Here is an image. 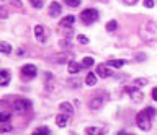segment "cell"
<instances>
[{
	"label": "cell",
	"mask_w": 157,
	"mask_h": 135,
	"mask_svg": "<svg viewBox=\"0 0 157 135\" xmlns=\"http://www.w3.org/2000/svg\"><path fill=\"white\" fill-rule=\"evenodd\" d=\"M116 26H118V25H116V21H115V20L108 21V23H106V31H110V33H111V31H115V30H116Z\"/></svg>",
	"instance_id": "7402d4cb"
},
{
	"label": "cell",
	"mask_w": 157,
	"mask_h": 135,
	"mask_svg": "<svg viewBox=\"0 0 157 135\" xmlns=\"http://www.w3.org/2000/svg\"><path fill=\"white\" fill-rule=\"evenodd\" d=\"M29 3H31L34 8H41L44 2H43V0H29Z\"/></svg>",
	"instance_id": "cb8c5ba5"
},
{
	"label": "cell",
	"mask_w": 157,
	"mask_h": 135,
	"mask_svg": "<svg viewBox=\"0 0 157 135\" xmlns=\"http://www.w3.org/2000/svg\"><path fill=\"white\" fill-rule=\"evenodd\" d=\"M78 42H82V44H88V37L87 36H83V34H78Z\"/></svg>",
	"instance_id": "484cf974"
},
{
	"label": "cell",
	"mask_w": 157,
	"mask_h": 135,
	"mask_svg": "<svg viewBox=\"0 0 157 135\" xmlns=\"http://www.w3.org/2000/svg\"><path fill=\"white\" fill-rule=\"evenodd\" d=\"M71 60H72L71 52H62V54L56 55V62H59V64H66V62H71Z\"/></svg>",
	"instance_id": "7c38bea8"
},
{
	"label": "cell",
	"mask_w": 157,
	"mask_h": 135,
	"mask_svg": "<svg viewBox=\"0 0 157 135\" xmlns=\"http://www.w3.org/2000/svg\"><path fill=\"white\" fill-rule=\"evenodd\" d=\"M85 83H87L88 86H93V85H95V83H97V76H95V73H92V72H90V73L87 75V78H85Z\"/></svg>",
	"instance_id": "ac0fdd59"
},
{
	"label": "cell",
	"mask_w": 157,
	"mask_h": 135,
	"mask_svg": "<svg viewBox=\"0 0 157 135\" xmlns=\"http://www.w3.org/2000/svg\"><path fill=\"white\" fill-rule=\"evenodd\" d=\"M61 12H62V8L59 5V2H52L51 5H49V15L51 16H59Z\"/></svg>",
	"instance_id": "ba28073f"
},
{
	"label": "cell",
	"mask_w": 157,
	"mask_h": 135,
	"mask_svg": "<svg viewBox=\"0 0 157 135\" xmlns=\"http://www.w3.org/2000/svg\"><path fill=\"white\" fill-rule=\"evenodd\" d=\"M31 101H28V99H17L15 101V109H18V111H29L31 109Z\"/></svg>",
	"instance_id": "277c9868"
},
{
	"label": "cell",
	"mask_w": 157,
	"mask_h": 135,
	"mask_svg": "<svg viewBox=\"0 0 157 135\" xmlns=\"http://www.w3.org/2000/svg\"><path fill=\"white\" fill-rule=\"evenodd\" d=\"M36 73H38V69L33 64H26V65L21 67V75L25 76V78H34Z\"/></svg>",
	"instance_id": "3957f363"
},
{
	"label": "cell",
	"mask_w": 157,
	"mask_h": 135,
	"mask_svg": "<svg viewBox=\"0 0 157 135\" xmlns=\"http://www.w3.org/2000/svg\"><path fill=\"white\" fill-rule=\"evenodd\" d=\"M126 91L131 94L132 101H141L142 99V93H141V91H137L136 88H126Z\"/></svg>",
	"instance_id": "4fadbf2b"
},
{
	"label": "cell",
	"mask_w": 157,
	"mask_h": 135,
	"mask_svg": "<svg viewBox=\"0 0 157 135\" xmlns=\"http://www.w3.org/2000/svg\"><path fill=\"white\" fill-rule=\"evenodd\" d=\"M59 44H61V47H64V49H67V47H69V44H71V42H69L67 39H64V41H61V42H59Z\"/></svg>",
	"instance_id": "f546056e"
},
{
	"label": "cell",
	"mask_w": 157,
	"mask_h": 135,
	"mask_svg": "<svg viewBox=\"0 0 157 135\" xmlns=\"http://www.w3.org/2000/svg\"><path fill=\"white\" fill-rule=\"evenodd\" d=\"M7 10H3V8H0V18H7Z\"/></svg>",
	"instance_id": "4dcf8cb0"
},
{
	"label": "cell",
	"mask_w": 157,
	"mask_h": 135,
	"mask_svg": "<svg viewBox=\"0 0 157 135\" xmlns=\"http://www.w3.org/2000/svg\"><path fill=\"white\" fill-rule=\"evenodd\" d=\"M97 75L100 76V78H108V76L111 75L110 67H108L106 64H100V65L97 67Z\"/></svg>",
	"instance_id": "5b68a950"
},
{
	"label": "cell",
	"mask_w": 157,
	"mask_h": 135,
	"mask_svg": "<svg viewBox=\"0 0 157 135\" xmlns=\"http://www.w3.org/2000/svg\"><path fill=\"white\" fill-rule=\"evenodd\" d=\"M155 115V109L154 108H146L142 109L139 114L136 115V122H137V127H139L141 130H151V119Z\"/></svg>",
	"instance_id": "6da1fadb"
},
{
	"label": "cell",
	"mask_w": 157,
	"mask_h": 135,
	"mask_svg": "<svg viewBox=\"0 0 157 135\" xmlns=\"http://www.w3.org/2000/svg\"><path fill=\"white\" fill-rule=\"evenodd\" d=\"M80 18H82V21L85 23V25H92L93 21L98 20V12L95 10V8H87V10H83L80 13Z\"/></svg>",
	"instance_id": "7a4b0ae2"
},
{
	"label": "cell",
	"mask_w": 157,
	"mask_h": 135,
	"mask_svg": "<svg viewBox=\"0 0 157 135\" xmlns=\"http://www.w3.org/2000/svg\"><path fill=\"white\" fill-rule=\"evenodd\" d=\"M144 7L152 8V7H154V0H144Z\"/></svg>",
	"instance_id": "f1b7e54d"
},
{
	"label": "cell",
	"mask_w": 157,
	"mask_h": 135,
	"mask_svg": "<svg viewBox=\"0 0 157 135\" xmlns=\"http://www.w3.org/2000/svg\"><path fill=\"white\" fill-rule=\"evenodd\" d=\"M80 69H82L80 64H77V62H74V60L69 62V73L75 75V73H78V72H80Z\"/></svg>",
	"instance_id": "9a60e30c"
},
{
	"label": "cell",
	"mask_w": 157,
	"mask_h": 135,
	"mask_svg": "<svg viewBox=\"0 0 157 135\" xmlns=\"http://www.w3.org/2000/svg\"><path fill=\"white\" fill-rule=\"evenodd\" d=\"M67 119H69V115L59 114L57 117H56V124L59 125V127H66V125H67Z\"/></svg>",
	"instance_id": "2e32d148"
},
{
	"label": "cell",
	"mask_w": 157,
	"mask_h": 135,
	"mask_svg": "<svg viewBox=\"0 0 157 135\" xmlns=\"http://www.w3.org/2000/svg\"><path fill=\"white\" fill-rule=\"evenodd\" d=\"M152 98H154V101H157V88L152 90Z\"/></svg>",
	"instance_id": "d6a6232c"
},
{
	"label": "cell",
	"mask_w": 157,
	"mask_h": 135,
	"mask_svg": "<svg viewBox=\"0 0 157 135\" xmlns=\"http://www.w3.org/2000/svg\"><path fill=\"white\" fill-rule=\"evenodd\" d=\"M10 83V73L7 70L0 72V86H7Z\"/></svg>",
	"instance_id": "5bb4252c"
},
{
	"label": "cell",
	"mask_w": 157,
	"mask_h": 135,
	"mask_svg": "<svg viewBox=\"0 0 157 135\" xmlns=\"http://www.w3.org/2000/svg\"><path fill=\"white\" fill-rule=\"evenodd\" d=\"M103 103H105V98H103V96L95 94V96L92 98V101H90V104H88V106H90V109L95 111V109H100L101 106H103Z\"/></svg>",
	"instance_id": "8992f818"
},
{
	"label": "cell",
	"mask_w": 157,
	"mask_h": 135,
	"mask_svg": "<svg viewBox=\"0 0 157 135\" xmlns=\"http://www.w3.org/2000/svg\"><path fill=\"white\" fill-rule=\"evenodd\" d=\"M64 2H66V5L72 7V8H75V7L80 5V0H64Z\"/></svg>",
	"instance_id": "603a6c76"
},
{
	"label": "cell",
	"mask_w": 157,
	"mask_h": 135,
	"mask_svg": "<svg viewBox=\"0 0 157 135\" xmlns=\"http://www.w3.org/2000/svg\"><path fill=\"white\" fill-rule=\"evenodd\" d=\"M106 65L108 67H115V69H121V67L124 65V60H110Z\"/></svg>",
	"instance_id": "ffe728a7"
},
{
	"label": "cell",
	"mask_w": 157,
	"mask_h": 135,
	"mask_svg": "<svg viewBox=\"0 0 157 135\" xmlns=\"http://www.w3.org/2000/svg\"><path fill=\"white\" fill-rule=\"evenodd\" d=\"M7 109H8V103L7 101H0V112H3Z\"/></svg>",
	"instance_id": "4316f807"
},
{
	"label": "cell",
	"mask_w": 157,
	"mask_h": 135,
	"mask_svg": "<svg viewBox=\"0 0 157 135\" xmlns=\"http://www.w3.org/2000/svg\"><path fill=\"white\" fill-rule=\"evenodd\" d=\"M34 36H36V39L39 42H46V30H44V26L41 25L34 26Z\"/></svg>",
	"instance_id": "52a82bcc"
},
{
	"label": "cell",
	"mask_w": 157,
	"mask_h": 135,
	"mask_svg": "<svg viewBox=\"0 0 157 135\" xmlns=\"http://www.w3.org/2000/svg\"><path fill=\"white\" fill-rule=\"evenodd\" d=\"M0 52H3V54H10V52H12V46H10L8 42L0 41Z\"/></svg>",
	"instance_id": "e0dca14e"
},
{
	"label": "cell",
	"mask_w": 157,
	"mask_h": 135,
	"mask_svg": "<svg viewBox=\"0 0 157 135\" xmlns=\"http://www.w3.org/2000/svg\"><path fill=\"white\" fill-rule=\"evenodd\" d=\"M120 135H131V133H124V132H120Z\"/></svg>",
	"instance_id": "836d02e7"
},
{
	"label": "cell",
	"mask_w": 157,
	"mask_h": 135,
	"mask_svg": "<svg viewBox=\"0 0 157 135\" xmlns=\"http://www.w3.org/2000/svg\"><path fill=\"white\" fill-rule=\"evenodd\" d=\"M146 83H147V80H146V78H139V80H136V81H134V85H136V86H144Z\"/></svg>",
	"instance_id": "83f0119b"
},
{
	"label": "cell",
	"mask_w": 157,
	"mask_h": 135,
	"mask_svg": "<svg viewBox=\"0 0 157 135\" xmlns=\"http://www.w3.org/2000/svg\"><path fill=\"white\" fill-rule=\"evenodd\" d=\"M123 2H124L126 5H134V3H137V0H123Z\"/></svg>",
	"instance_id": "1f68e13d"
},
{
	"label": "cell",
	"mask_w": 157,
	"mask_h": 135,
	"mask_svg": "<svg viewBox=\"0 0 157 135\" xmlns=\"http://www.w3.org/2000/svg\"><path fill=\"white\" fill-rule=\"evenodd\" d=\"M74 23H75V16L67 15L66 18H62L59 25H61V28H69V26H74Z\"/></svg>",
	"instance_id": "8fae6325"
},
{
	"label": "cell",
	"mask_w": 157,
	"mask_h": 135,
	"mask_svg": "<svg viewBox=\"0 0 157 135\" xmlns=\"http://www.w3.org/2000/svg\"><path fill=\"white\" fill-rule=\"evenodd\" d=\"M12 130V125L8 122H3V125H0V132H10Z\"/></svg>",
	"instance_id": "d4e9b609"
},
{
	"label": "cell",
	"mask_w": 157,
	"mask_h": 135,
	"mask_svg": "<svg viewBox=\"0 0 157 135\" xmlns=\"http://www.w3.org/2000/svg\"><path fill=\"white\" fill-rule=\"evenodd\" d=\"M80 65H82V67H85V69H88V67H92V65H93V59H92V57H83Z\"/></svg>",
	"instance_id": "44dd1931"
},
{
	"label": "cell",
	"mask_w": 157,
	"mask_h": 135,
	"mask_svg": "<svg viewBox=\"0 0 157 135\" xmlns=\"http://www.w3.org/2000/svg\"><path fill=\"white\" fill-rule=\"evenodd\" d=\"M31 135H49V129L48 127H38L36 130H33Z\"/></svg>",
	"instance_id": "d6986e66"
},
{
	"label": "cell",
	"mask_w": 157,
	"mask_h": 135,
	"mask_svg": "<svg viewBox=\"0 0 157 135\" xmlns=\"http://www.w3.org/2000/svg\"><path fill=\"white\" fill-rule=\"evenodd\" d=\"M106 129L103 127H87L85 129V133L87 135H105Z\"/></svg>",
	"instance_id": "9c48e42d"
},
{
	"label": "cell",
	"mask_w": 157,
	"mask_h": 135,
	"mask_svg": "<svg viewBox=\"0 0 157 135\" xmlns=\"http://www.w3.org/2000/svg\"><path fill=\"white\" fill-rule=\"evenodd\" d=\"M59 109H61V112L66 114V115H72L74 114V108H72L71 103H61L59 104Z\"/></svg>",
	"instance_id": "30bf717a"
}]
</instances>
